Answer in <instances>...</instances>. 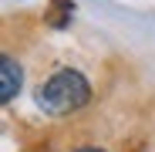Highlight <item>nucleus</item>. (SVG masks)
<instances>
[{
    "instance_id": "obj_3",
    "label": "nucleus",
    "mask_w": 155,
    "mask_h": 152,
    "mask_svg": "<svg viewBox=\"0 0 155 152\" xmlns=\"http://www.w3.org/2000/svg\"><path fill=\"white\" fill-rule=\"evenodd\" d=\"M74 152H108V149H101V145H78Z\"/></svg>"
},
{
    "instance_id": "obj_2",
    "label": "nucleus",
    "mask_w": 155,
    "mask_h": 152,
    "mask_svg": "<svg viewBox=\"0 0 155 152\" xmlns=\"http://www.w3.org/2000/svg\"><path fill=\"white\" fill-rule=\"evenodd\" d=\"M20 85H24L20 64H17L14 58H4V61H0V98H4V101H10V98L20 91Z\"/></svg>"
},
{
    "instance_id": "obj_1",
    "label": "nucleus",
    "mask_w": 155,
    "mask_h": 152,
    "mask_svg": "<svg viewBox=\"0 0 155 152\" xmlns=\"http://www.w3.org/2000/svg\"><path fill=\"white\" fill-rule=\"evenodd\" d=\"M91 101V85L81 71L61 68L37 88V108L47 115H71Z\"/></svg>"
}]
</instances>
